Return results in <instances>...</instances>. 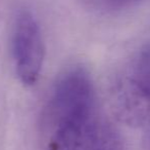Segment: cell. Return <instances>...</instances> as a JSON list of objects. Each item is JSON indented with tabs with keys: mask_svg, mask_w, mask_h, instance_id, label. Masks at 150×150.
Masks as SVG:
<instances>
[{
	"mask_svg": "<svg viewBox=\"0 0 150 150\" xmlns=\"http://www.w3.org/2000/svg\"><path fill=\"white\" fill-rule=\"evenodd\" d=\"M39 126L42 150H127L117 128L99 111L94 84L78 73L57 79Z\"/></svg>",
	"mask_w": 150,
	"mask_h": 150,
	"instance_id": "6da1fadb",
	"label": "cell"
},
{
	"mask_svg": "<svg viewBox=\"0 0 150 150\" xmlns=\"http://www.w3.org/2000/svg\"><path fill=\"white\" fill-rule=\"evenodd\" d=\"M11 50L16 75L25 85L38 80L43 66L44 44L35 16L23 8L14 17L11 32Z\"/></svg>",
	"mask_w": 150,
	"mask_h": 150,
	"instance_id": "7a4b0ae2",
	"label": "cell"
},
{
	"mask_svg": "<svg viewBox=\"0 0 150 150\" xmlns=\"http://www.w3.org/2000/svg\"><path fill=\"white\" fill-rule=\"evenodd\" d=\"M122 80L139 98L150 105V45L137 54Z\"/></svg>",
	"mask_w": 150,
	"mask_h": 150,
	"instance_id": "3957f363",
	"label": "cell"
},
{
	"mask_svg": "<svg viewBox=\"0 0 150 150\" xmlns=\"http://www.w3.org/2000/svg\"><path fill=\"white\" fill-rule=\"evenodd\" d=\"M92 8L105 14L117 12L134 7L142 0H86Z\"/></svg>",
	"mask_w": 150,
	"mask_h": 150,
	"instance_id": "277c9868",
	"label": "cell"
},
{
	"mask_svg": "<svg viewBox=\"0 0 150 150\" xmlns=\"http://www.w3.org/2000/svg\"><path fill=\"white\" fill-rule=\"evenodd\" d=\"M144 133H143V150H150V117L145 122L144 126Z\"/></svg>",
	"mask_w": 150,
	"mask_h": 150,
	"instance_id": "5b68a950",
	"label": "cell"
}]
</instances>
